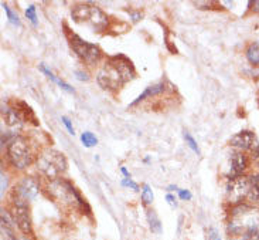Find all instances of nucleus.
<instances>
[{"mask_svg":"<svg viewBox=\"0 0 259 240\" xmlns=\"http://www.w3.org/2000/svg\"><path fill=\"white\" fill-rule=\"evenodd\" d=\"M6 188H7V178L1 174V198H3V195H4Z\"/></svg>","mask_w":259,"mask_h":240,"instance_id":"c85d7f7f","label":"nucleus"},{"mask_svg":"<svg viewBox=\"0 0 259 240\" xmlns=\"http://www.w3.org/2000/svg\"><path fill=\"white\" fill-rule=\"evenodd\" d=\"M184 140H186V144L189 145L191 148V151H194L197 155H200V148H199V144L197 141L193 138V135L190 132H187V131H184Z\"/></svg>","mask_w":259,"mask_h":240,"instance_id":"4be33fe9","label":"nucleus"},{"mask_svg":"<svg viewBox=\"0 0 259 240\" xmlns=\"http://www.w3.org/2000/svg\"><path fill=\"white\" fill-rule=\"evenodd\" d=\"M48 194L51 196L54 200L57 202H61L65 206H71V208H85L86 204L85 200L81 198V195L78 194V190L75 189V186L67 180V179H54V180H50L48 184Z\"/></svg>","mask_w":259,"mask_h":240,"instance_id":"7ed1b4c3","label":"nucleus"},{"mask_svg":"<svg viewBox=\"0 0 259 240\" xmlns=\"http://www.w3.org/2000/svg\"><path fill=\"white\" fill-rule=\"evenodd\" d=\"M166 200H167V204H170L172 208H177V200H176V196L174 195H166Z\"/></svg>","mask_w":259,"mask_h":240,"instance_id":"cd10ccee","label":"nucleus"},{"mask_svg":"<svg viewBox=\"0 0 259 240\" xmlns=\"http://www.w3.org/2000/svg\"><path fill=\"white\" fill-rule=\"evenodd\" d=\"M75 76H77L78 80H81V81H88V80H89V77L86 76L85 72H75Z\"/></svg>","mask_w":259,"mask_h":240,"instance_id":"7c9ffc66","label":"nucleus"},{"mask_svg":"<svg viewBox=\"0 0 259 240\" xmlns=\"http://www.w3.org/2000/svg\"><path fill=\"white\" fill-rule=\"evenodd\" d=\"M147 222H149V228L153 233H162V222L159 219V216L156 214L155 210H147Z\"/></svg>","mask_w":259,"mask_h":240,"instance_id":"a211bd4d","label":"nucleus"},{"mask_svg":"<svg viewBox=\"0 0 259 240\" xmlns=\"http://www.w3.org/2000/svg\"><path fill=\"white\" fill-rule=\"evenodd\" d=\"M142 16H143V14H142L140 12H138V13H135V12H130V18H132V20H133L135 23H136V22H139V20L142 18Z\"/></svg>","mask_w":259,"mask_h":240,"instance_id":"c756f323","label":"nucleus"},{"mask_svg":"<svg viewBox=\"0 0 259 240\" xmlns=\"http://www.w3.org/2000/svg\"><path fill=\"white\" fill-rule=\"evenodd\" d=\"M252 186V175L245 176L241 175L238 178H234L227 185V199L231 204H242L248 199V195Z\"/></svg>","mask_w":259,"mask_h":240,"instance_id":"0eeeda50","label":"nucleus"},{"mask_svg":"<svg viewBox=\"0 0 259 240\" xmlns=\"http://www.w3.org/2000/svg\"><path fill=\"white\" fill-rule=\"evenodd\" d=\"M247 202L254 204H259V175H252V186Z\"/></svg>","mask_w":259,"mask_h":240,"instance_id":"dca6fc26","label":"nucleus"},{"mask_svg":"<svg viewBox=\"0 0 259 240\" xmlns=\"http://www.w3.org/2000/svg\"><path fill=\"white\" fill-rule=\"evenodd\" d=\"M230 144L241 151H251L255 155V158L259 156V141L252 131H241L235 134L230 140Z\"/></svg>","mask_w":259,"mask_h":240,"instance_id":"1a4fd4ad","label":"nucleus"},{"mask_svg":"<svg viewBox=\"0 0 259 240\" xmlns=\"http://www.w3.org/2000/svg\"><path fill=\"white\" fill-rule=\"evenodd\" d=\"M166 91V84L164 82H157V84H153V86H149L140 96H139L135 101H132V104H130V107H135V106H138L139 102H142V101H145L147 98H152V97H156V96H159V94H162Z\"/></svg>","mask_w":259,"mask_h":240,"instance_id":"f8f14e48","label":"nucleus"},{"mask_svg":"<svg viewBox=\"0 0 259 240\" xmlns=\"http://www.w3.org/2000/svg\"><path fill=\"white\" fill-rule=\"evenodd\" d=\"M64 30H65V36L68 38V43L72 48V52L77 54L82 62H86L88 66H94L96 62H99L101 57H102V50L98 46L88 43L86 40L81 38L74 32H71L65 24H64Z\"/></svg>","mask_w":259,"mask_h":240,"instance_id":"39448f33","label":"nucleus"},{"mask_svg":"<svg viewBox=\"0 0 259 240\" xmlns=\"http://www.w3.org/2000/svg\"><path fill=\"white\" fill-rule=\"evenodd\" d=\"M153 199H155V196H153V192H152L150 186L143 185V189H142V202H143V204H152Z\"/></svg>","mask_w":259,"mask_h":240,"instance_id":"412c9836","label":"nucleus"},{"mask_svg":"<svg viewBox=\"0 0 259 240\" xmlns=\"http://www.w3.org/2000/svg\"><path fill=\"white\" fill-rule=\"evenodd\" d=\"M136 72L129 58L123 54L109 57L96 72V82L108 91H118L135 78Z\"/></svg>","mask_w":259,"mask_h":240,"instance_id":"f257e3e1","label":"nucleus"},{"mask_svg":"<svg viewBox=\"0 0 259 240\" xmlns=\"http://www.w3.org/2000/svg\"><path fill=\"white\" fill-rule=\"evenodd\" d=\"M207 238L208 240H221V238H220V234H218V232H217V229H214V228H210L207 232Z\"/></svg>","mask_w":259,"mask_h":240,"instance_id":"a878e982","label":"nucleus"},{"mask_svg":"<svg viewBox=\"0 0 259 240\" xmlns=\"http://www.w3.org/2000/svg\"><path fill=\"white\" fill-rule=\"evenodd\" d=\"M61 121H62V124L65 125V128L68 130V132L71 134V135H74V126H72V122L69 121L68 116H61Z\"/></svg>","mask_w":259,"mask_h":240,"instance_id":"393cba45","label":"nucleus"},{"mask_svg":"<svg viewBox=\"0 0 259 240\" xmlns=\"http://www.w3.org/2000/svg\"><path fill=\"white\" fill-rule=\"evenodd\" d=\"M242 240H259V219L250 220L241 232Z\"/></svg>","mask_w":259,"mask_h":240,"instance_id":"4468645a","label":"nucleus"},{"mask_svg":"<svg viewBox=\"0 0 259 240\" xmlns=\"http://www.w3.org/2000/svg\"><path fill=\"white\" fill-rule=\"evenodd\" d=\"M81 141H82L84 146H86V148H92V146H95L96 144H98V140H96L95 135L92 132H89V131L82 132V135H81Z\"/></svg>","mask_w":259,"mask_h":240,"instance_id":"aec40b11","label":"nucleus"},{"mask_svg":"<svg viewBox=\"0 0 259 240\" xmlns=\"http://www.w3.org/2000/svg\"><path fill=\"white\" fill-rule=\"evenodd\" d=\"M251 4L254 6L252 9H254V12H257L259 14V0H255V2H251Z\"/></svg>","mask_w":259,"mask_h":240,"instance_id":"2f4dec72","label":"nucleus"},{"mask_svg":"<svg viewBox=\"0 0 259 240\" xmlns=\"http://www.w3.org/2000/svg\"><path fill=\"white\" fill-rule=\"evenodd\" d=\"M179 196H180L182 200H190L191 199L190 190H187V189H180L179 190Z\"/></svg>","mask_w":259,"mask_h":240,"instance_id":"bb28decb","label":"nucleus"},{"mask_svg":"<svg viewBox=\"0 0 259 240\" xmlns=\"http://www.w3.org/2000/svg\"><path fill=\"white\" fill-rule=\"evenodd\" d=\"M250 165V160L242 152H234L230 158V179L238 178L247 170Z\"/></svg>","mask_w":259,"mask_h":240,"instance_id":"9b49d317","label":"nucleus"},{"mask_svg":"<svg viewBox=\"0 0 259 240\" xmlns=\"http://www.w3.org/2000/svg\"><path fill=\"white\" fill-rule=\"evenodd\" d=\"M67 158L64 154L55 151V150H45L41 155L37 158V168L45 175V178L50 180L60 178L61 174L67 170Z\"/></svg>","mask_w":259,"mask_h":240,"instance_id":"20e7f679","label":"nucleus"},{"mask_svg":"<svg viewBox=\"0 0 259 240\" xmlns=\"http://www.w3.org/2000/svg\"><path fill=\"white\" fill-rule=\"evenodd\" d=\"M38 68H40V70H41V72H43L44 74H45V76H47V77H48V78L52 81V82L58 84L61 88L65 90V91H68V92H74V88H72V87H71L69 84H67L65 81L60 80V78H57V77H55V76L52 74L51 70H48V68H47V67H45L44 64H40V66H38Z\"/></svg>","mask_w":259,"mask_h":240,"instance_id":"2eb2a0df","label":"nucleus"},{"mask_svg":"<svg viewBox=\"0 0 259 240\" xmlns=\"http://www.w3.org/2000/svg\"><path fill=\"white\" fill-rule=\"evenodd\" d=\"M38 194V182L33 176H24L14 188V195L23 200H33Z\"/></svg>","mask_w":259,"mask_h":240,"instance_id":"9d476101","label":"nucleus"},{"mask_svg":"<svg viewBox=\"0 0 259 240\" xmlns=\"http://www.w3.org/2000/svg\"><path fill=\"white\" fill-rule=\"evenodd\" d=\"M245 56H247V60L252 66H259V42L248 46V48L245 52Z\"/></svg>","mask_w":259,"mask_h":240,"instance_id":"f3484780","label":"nucleus"},{"mask_svg":"<svg viewBox=\"0 0 259 240\" xmlns=\"http://www.w3.org/2000/svg\"><path fill=\"white\" fill-rule=\"evenodd\" d=\"M121 172L123 174V175H125V178H130V174L128 172V169H126V168H123V166H122Z\"/></svg>","mask_w":259,"mask_h":240,"instance_id":"473e14b6","label":"nucleus"},{"mask_svg":"<svg viewBox=\"0 0 259 240\" xmlns=\"http://www.w3.org/2000/svg\"><path fill=\"white\" fill-rule=\"evenodd\" d=\"M71 16L75 23L91 26L95 32H104L109 24V18L104 10L88 3L75 4L71 10Z\"/></svg>","mask_w":259,"mask_h":240,"instance_id":"f03ea898","label":"nucleus"},{"mask_svg":"<svg viewBox=\"0 0 259 240\" xmlns=\"http://www.w3.org/2000/svg\"><path fill=\"white\" fill-rule=\"evenodd\" d=\"M26 18L33 23V26H37L38 24V20H37V12H35L34 4H30L26 9Z\"/></svg>","mask_w":259,"mask_h":240,"instance_id":"5701e85b","label":"nucleus"},{"mask_svg":"<svg viewBox=\"0 0 259 240\" xmlns=\"http://www.w3.org/2000/svg\"><path fill=\"white\" fill-rule=\"evenodd\" d=\"M1 8H3V10L6 12V14H7V18H9V22L11 23V24H14V26L20 27L21 26V22H20V18H18L17 13H14L13 10L10 9L9 6L4 3V2H1Z\"/></svg>","mask_w":259,"mask_h":240,"instance_id":"6ab92c4d","label":"nucleus"},{"mask_svg":"<svg viewBox=\"0 0 259 240\" xmlns=\"http://www.w3.org/2000/svg\"><path fill=\"white\" fill-rule=\"evenodd\" d=\"M7 158L16 169H26L33 164L34 155L24 136H14L10 141L7 146Z\"/></svg>","mask_w":259,"mask_h":240,"instance_id":"423d86ee","label":"nucleus"},{"mask_svg":"<svg viewBox=\"0 0 259 240\" xmlns=\"http://www.w3.org/2000/svg\"><path fill=\"white\" fill-rule=\"evenodd\" d=\"M122 186H126V188H130V189H133L135 192H139V186L136 182H133L130 178H125L122 180Z\"/></svg>","mask_w":259,"mask_h":240,"instance_id":"b1692460","label":"nucleus"},{"mask_svg":"<svg viewBox=\"0 0 259 240\" xmlns=\"http://www.w3.org/2000/svg\"><path fill=\"white\" fill-rule=\"evenodd\" d=\"M13 218L20 232L26 236H33V226H31V216L30 208L26 200L16 198L13 200Z\"/></svg>","mask_w":259,"mask_h":240,"instance_id":"6e6552de","label":"nucleus"},{"mask_svg":"<svg viewBox=\"0 0 259 240\" xmlns=\"http://www.w3.org/2000/svg\"><path fill=\"white\" fill-rule=\"evenodd\" d=\"M3 120L9 126H21L23 124V116H20L17 110L14 107H7L3 110Z\"/></svg>","mask_w":259,"mask_h":240,"instance_id":"ddd939ff","label":"nucleus"}]
</instances>
